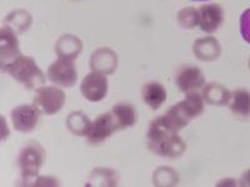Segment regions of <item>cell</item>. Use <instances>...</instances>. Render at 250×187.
I'll return each instance as SVG.
<instances>
[{
	"instance_id": "obj_1",
	"label": "cell",
	"mask_w": 250,
	"mask_h": 187,
	"mask_svg": "<svg viewBox=\"0 0 250 187\" xmlns=\"http://www.w3.org/2000/svg\"><path fill=\"white\" fill-rule=\"evenodd\" d=\"M179 130L169 121L167 115L156 117L149 126L148 146L154 153L175 159L183 155L185 144L178 135Z\"/></svg>"
},
{
	"instance_id": "obj_2",
	"label": "cell",
	"mask_w": 250,
	"mask_h": 187,
	"mask_svg": "<svg viewBox=\"0 0 250 187\" xmlns=\"http://www.w3.org/2000/svg\"><path fill=\"white\" fill-rule=\"evenodd\" d=\"M10 76L29 90H33L43 85L45 81L43 71L40 70L35 60L26 55L19 54L17 57L1 66Z\"/></svg>"
},
{
	"instance_id": "obj_3",
	"label": "cell",
	"mask_w": 250,
	"mask_h": 187,
	"mask_svg": "<svg viewBox=\"0 0 250 187\" xmlns=\"http://www.w3.org/2000/svg\"><path fill=\"white\" fill-rule=\"evenodd\" d=\"M184 100L167 111V117L178 130H182L196 116L204 112V97L198 91L185 94Z\"/></svg>"
},
{
	"instance_id": "obj_4",
	"label": "cell",
	"mask_w": 250,
	"mask_h": 187,
	"mask_svg": "<svg viewBox=\"0 0 250 187\" xmlns=\"http://www.w3.org/2000/svg\"><path fill=\"white\" fill-rule=\"evenodd\" d=\"M45 160V151L38 142L25 145L19 153L18 165L24 180L34 179Z\"/></svg>"
},
{
	"instance_id": "obj_5",
	"label": "cell",
	"mask_w": 250,
	"mask_h": 187,
	"mask_svg": "<svg viewBox=\"0 0 250 187\" xmlns=\"http://www.w3.org/2000/svg\"><path fill=\"white\" fill-rule=\"evenodd\" d=\"M34 104L45 115H54L65 104V93L57 86H40L35 90Z\"/></svg>"
},
{
	"instance_id": "obj_6",
	"label": "cell",
	"mask_w": 250,
	"mask_h": 187,
	"mask_svg": "<svg viewBox=\"0 0 250 187\" xmlns=\"http://www.w3.org/2000/svg\"><path fill=\"white\" fill-rule=\"evenodd\" d=\"M48 79L55 85L71 88L78 81V73L74 60L59 56L48 69Z\"/></svg>"
},
{
	"instance_id": "obj_7",
	"label": "cell",
	"mask_w": 250,
	"mask_h": 187,
	"mask_svg": "<svg viewBox=\"0 0 250 187\" xmlns=\"http://www.w3.org/2000/svg\"><path fill=\"white\" fill-rule=\"evenodd\" d=\"M109 89V82L104 73L100 71H91L82 81L80 91L82 95L88 101L98 102L102 101L106 96Z\"/></svg>"
},
{
	"instance_id": "obj_8",
	"label": "cell",
	"mask_w": 250,
	"mask_h": 187,
	"mask_svg": "<svg viewBox=\"0 0 250 187\" xmlns=\"http://www.w3.org/2000/svg\"><path fill=\"white\" fill-rule=\"evenodd\" d=\"M224 10L219 4H204L196 9V26L208 34H213L223 25Z\"/></svg>"
},
{
	"instance_id": "obj_9",
	"label": "cell",
	"mask_w": 250,
	"mask_h": 187,
	"mask_svg": "<svg viewBox=\"0 0 250 187\" xmlns=\"http://www.w3.org/2000/svg\"><path fill=\"white\" fill-rule=\"evenodd\" d=\"M175 82L182 93H195L205 85V75L198 66L183 65L176 73Z\"/></svg>"
},
{
	"instance_id": "obj_10",
	"label": "cell",
	"mask_w": 250,
	"mask_h": 187,
	"mask_svg": "<svg viewBox=\"0 0 250 187\" xmlns=\"http://www.w3.org/2000/svg\"><path fill=\"white\" fill-rule=\"evenodd\" d=\"M39 110L35 104L31 105H19L12 111V122L13 126L19 132H30L37 128L40 119Z\"/></svg>"
},
{
	"instance_id": "obj_11",
	"label": "cell",
	"mask_w": 250,
	"mask_h": 187,
	"mask_svg": "<svg viewBox=\"0 0 250 187\" xmlns=\"http://www.w3.org/2000/svg\"><path fill=\"white\" fill-rule=\"evenodd\" d=\"M117 130V125L114 122L111 113H103L94 121H91L90 128H89L88 133H86V139H88L89 144H102L108 137H110Z\"/></svg>"
},
{
	"instance_id": "obj_12",
	"label": "cell",
	"mask_w": 250,
	"mask_h": 187,
	"mask_svg": "<svg viewBox=\"0 0 250 187\" xmlns=\"http://www.w3.org/2000/svg\"><path fill=\"white\" fill-rule=\"evenodd\" d=\"M0 46H1V66L12 61L14 57L19 55V44H18V37L15 35L14 30L6 26L1 29V39H0Z\"/></svg>"
},
{
	"instance_id": "obj_13",
	"label": "cell",
	"mask_w": 250,
	"mask_h": 187,
	"mask_svg": "<svg viewBox=\"0 0 250 187\" xmlns=\"http://www.w3.org/2000/svg\"><path fill=\"white\" fill-rule=\"evenodd\" d=\"M142 97L151 110H158L167 101V90L160 82H148L143 86Z\"/></svg>"
},
{
	"instance_id": "obj_14",
	"label": "cell",
	"mask_w": 250,
	"mask_h": 187,
	"mask_svg": "<svg viewBox=\"0 0 250 187\" xmlns=\"http://www.w3.org/2000/svg\"><path fill=\"white\" fill-rule=\"evenodd\" d=\"M114 122L117 125L118 130H124L133 126L137 122V111L131 104L128 102H119L114 106L110 111Z\"/></svg>"
},
{
	"instance_id": "obj_15",
	"label": "cell",
	"mask_w": 250,
	"mask_h": 187,
	"mask_svg": "<svg viewBox=\"0 0 250 187\" xmlns=\"http://www.w3.org/2000/svg\"><path fill=\"white\" fill-rule=\"evenodd\" d=\"M228 106L238 117L247 119L250 116V93L245 89H236L230 94Z\"/></svg>"
},
{
	"instance_id": "obj_16",
	"label": "cell",
	"mask_w": 250,
	"mask_h": 187,
	"mask_svg": "<svg viewBox=\"0 0 250 187\" xmlns=\"http://www.w3.org/2000/svg\"><path fill=\"white\" fill-rule=\"evenodd\" d=\"M194 53L204 61H211L220 55V45L214 37L199 39L194 45Z\"/></svg>"
},
{
	"instance_id": "obj_17",
	"label": "cell",
	"mask_w": 250,
	"mask_h": 187,
	"mask_svg": "<svg viewBox=\"0 0 250 187\" xmlns=\"http://www.w3.org/2000/svg\"><path fill=\"white\" fill-rule=\"evenodd\" d=\"M230 91L228 90L225 86L220 85V84H209L204 88V93H203V97L205 101L213 105H228L229 99H230Z\"/></svg>"
},
{
	"instance_id": "obj_18",
	"label": "cell",
	"mask_w": 250,
	"mask_h": 187,
	"mask_svg": "<svg viewBox=\"0 0 250 187\" xmlns=\"http://www.w3.org/2000/svg\"><path fill=\"white\" fill-rule=\"evenodd\" d=\"M80 51H82V43L75 37L66 35V37L59 39L57 44V53L62 57L74 60Z\"/></svg>"
},
{
	"instance_id": "obj_19",
	"label": "cell",
	"mask_w": 250,
	"mask_h": 187,
	"mask_svg": "<svg viewBox=\"0 0 250 187\" xmlns=\"http://www.w3.org/2000/svg\"><path fill=\"white\" fill-rule=\"evenodd\" d=\"M91 121L88 119V116L80 111L70 113L68 116V120H66V126H68L69 131H71L78 136H86Z\"/></svg>"
},
{
	"instance_id": "obj_20",
	"label": "cell",
	"mask_w": 250,
	"mask_h": 187,
	"mask_svg": "<svg viewBox=\"0 0 250 187\" xmlns=\"http://www.w3.org/2000/svg\"><path fill=\"white\" fill-rule=\"evenodd\" d=\"M179 23L184 28H194L196 26V9L185 8L179 13Z\"/></svg>"
},
{
	"instance_id": "obj_21",
	"label": "cell",
	"mask_w": 250,
	"mask_h": 187,
	"mask_svg": "<svg viewBox=\"0 0 250 187\" xmlns=\"http://www.w3.org/2000/svg\"><path fill=\"white\" fill-rule=\"evenodd\" d=\"M240 33L243 39L250 44V8L247 9L240 17Z\"/></svg>"
},
{
	"instance_id": "obj_22",
	"label": "cell",
	"mask_w": 250,
	"mask_h": 187,
	"mask_svg": "<svg viewBox=\"0 0 250 187\" xmlns=\"http://www.w3.org/2000/svg\"><path fill=\"white\" fill-rule=\"evenodd\" d=\"M239 185H240V186H250V168H248V170L243 173Z\"/></svg>"
},
{
	"instance_id": "obj_23",
	"label": "cell",
	"mask_w": 250,
	"mask_h": 187,
	"mask_svg": "<svg viewBox=\"0 0 250 187\" xmlns=\"http://www.w3.org/2000/svg\"><path fill=\"white\" fill-rule=\"evenodd\" d=\"M194 1H207V0H194Z\"/></svg>"
},
{
	"instance_id": "obj_24",
	"label": "cell",
	"mask_w": 250,
	"mask_h": 187,
	"mask_svg": "<svg viewBox=\"0 0 250 187\" xmlns=\"http://www.w3.org/2000/svg\"><path fill=\"white\" fill-rule=\"evenodd\" d=\"M249 68H250V60H249Z\"/></svg>"
}]
</instances>
